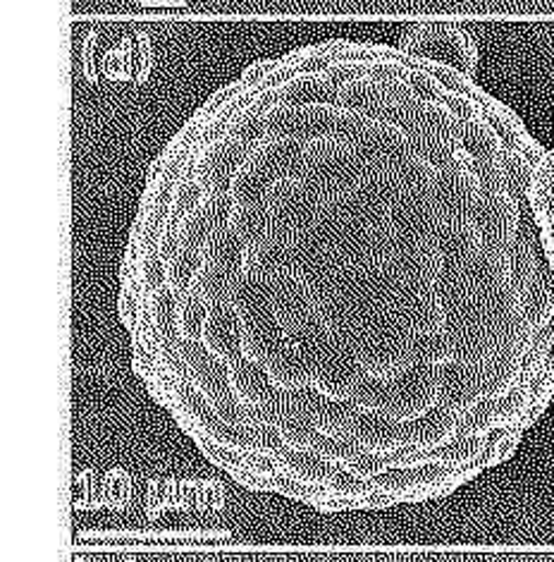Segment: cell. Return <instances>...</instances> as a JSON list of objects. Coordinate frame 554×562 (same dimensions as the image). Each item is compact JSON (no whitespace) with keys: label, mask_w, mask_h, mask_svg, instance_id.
Returning <instances> with one entry per match:
<instances>
[{"label":"cell","mask_w":554,"mask_h":562,"mask_svg":"<svg viewBox=\"0 0 554 562\" xmlns=\"http://www.w3.org/2000/svg\"><path fill=\"white\" fill-rule=\"evenodd\" d=\"M314 507L320 513H349V510H361V501L359 495H342V493L330 491L326 498L316 501Z\"/></svg>","instance_id":"cell-39"},{"label":"cell","mask_w":554,"mask_h":562,"mask_svg":"<svg viewBox=\"0 0 554 562\" xmlns=\"http://www.w3.org/2000/svg\"><path fill=\"white\" fill-rule=\"evenodd\" d=\"M253 146L233 135H225L215 142H208L194 160L192 178L199 182L204 196L229 194L233 176L247 164Z\"/></svg>","instance_id":"cell-7"},{"label":"cell","mask_w":554,"mask_h":562,"mask_svg":"<svg viewBox=\"0 0 554 562\" xmlns=\"http://www.w3.org/2000/svg\"><path fill=\"white\" fill-rule=\"evenodd\" d=\"M529 206L538 227L540 247L545 254V263L554 271V149L547 151L533 170Z\"/></svg>","instance_id":"cell-10"},{"label":"cell","mask_w":554,"mask_h":562,"mask_svg":"<svg viewBox=\"0 0 554 562\" xmlns=\"http://www.w3.org/2000/svg\"><path fill=\"white\" fill-rule=\"evenodd\" d=\"M340 87L326 72H308L278 87V105H337Z\"/></svg>","instance_id":"cell-19"},{"label":"cell","mask_w":554,"mask_h":562,"mask_svg":"<svg viewBox=\"0 0 554 562\" xmlns=\"http://www.w3.org/2000/svg\"><path fill=\"white\" fill-rule=\"evenodd\" d=\"M237 278L223 273L221 269H215V266H211V263H204L194 278L192 292L199 300L206 302L208 310H213V306L233 304V290H235Z\"/></svg>","instance_id":"cell-26"},{"label":"cell","mask_w":554,"mask_h":562,"mask_svg":"<svg viewBox=\"0 0 554 562\" xmlns=\"http://www.w3.org/2000/svg\"><path fill=\"white\" fill-rule=\"evenodd\" d=\"M366 170L349 144L335 137H320L304 144L296 178L306 180L323 196V202H328L354 190Z\"/></svg>","instance_id":"cell-1"},{"label":"cell","mask_w":554,"mask_h":562,"mask_svg":"<svg viewBox=\"0 0 554 562\" xmlns=\"http://www.w3.org/2000/svg\"><path fill=\"white\" fill-rule=\"evenodd\" d=\"M270 484H273V491L282 493V495H290V498H299V501H308L310 505H314L316 501L326 498V495L330 493L328 486H316V484H306V481L296 479L287 472H278L270 476Z\"/></svg>","instance_id":"cell-35"},{"label":"cell","mask_w":554,"mask_h":562,"mask_svg":"<svg viewBox=\"0 0 554 562\" xmlns=\"http://www.w3.org/2000/svg\"><path fill=\"white\" fill-rule=\"evenodd\" d=\"M273 458L282 472H287L296 479L306 481V484H316V486H328V481L332 472L337 470V464L318 458L316 452L310 450H294V448H280L273 452Z\"/></svg>","instance_id":"cell-21"},{"label":"cell","mask_w":554,"mask_h":562,"mask_svg":"<svg viewBox=\"0 0 554 562\" xmlns=\"http://www.w3.org/2000/svg\"><path fill=\"white\" fill-rule=\"evenodd\" d=\"M233 209H235V199L229 194L204 196V202L189 213L184 223L180 225V245L186 249L204 251L208 239L229 225Z\"/></svg>","instance_id":"cell-12"},{"label":"cell","mask_w":554,"mask_h":562,"mask_svg":"<svg viewBox=\"0 0 554 562\" xmlns=\"http://www.w3.org/2000/svg\"><path fill=\"white\" fill-rule=\"evenodd\" d=\"M363 376H366V371H363L359 347L354 342L332 338L326 352L316 359L314 385L326 397L349 400L351 391Z\"/></svg>","instance_id":"cell-9"},{"label":"cell","mask_w":554,"mask_h":562,"mask_svg":"<svg viewBox=\"0 0 554 562\" xmlns=\"http://www.w3.org/2000/svg\"><path fill=\"white\" fill-rule=\"evenodd\" d=\"M270 310H273L282 328H290L296 321L314 314L316 302L304 288L302 280H296L292 273H287L270 283Z\"/></svg>","instance_id":"cell-17"},{"label":"cell","mask_w":554,"mask_h":562,"mask_svg":"<svg viewBox=\"0 0 554 562\" xmlns=\"http://www.w3.org/2000/svg\"><path fill=\"white\" fill-rule=\"evenodd\" d=\"M148 302H151L148 306H151V321L158 338L163 342L180 345L182 336L178 326V310H180L178 294H174L170 288H163L154 294H148Z\"/></svg>","instance_id":"cell-25"},{"label":"cell","mask_w":554,"mask_h":562,"mask_svg":"<svg viewBox=\"0 0 554 562\" xmlns=\"http://www.w3.org/2000/svg\"><path fill=\"white\" fill-rule=\"evenodd\" d=\"M270 187H273V182H270L265 176H261L253 166L245 164L233 176L229 196L235 199V204H263Z\"/></svg>","instance_id":"cell-29"},{"label":"cell","mask_w":554,"mask_h":562,"mask_svg":"<svg viewBox=\"0 0 554 562\" xmlns=\"http://www.w3.org/2000/svg\"><path fill=\"white\" fill-rule=\"evenodd\" d=\"M241 350H245L247 359L259 361V364H268L282 347H285V328L275 318L273 310H263L249 316H241Z\"/></svg>","instance_id":"cell-15"},{"label":"cell","mask_w":554,"mask_h":562,"mask_svg":"<svg viewBox=\"0 0 554 562\" xmlns=\"http://www.w3.org/2000/svg\"><path fill=\"white\" fill-rule=\"evenodd\" d=\"M206 318H208L206 302L199 300L194 292L184 294V297L180 300V310H178V326H180L182 340H201Z\"/></svg>","instance_id":"cell-33"},{"label":"cell","mask_w":554,"mask_h":562,"mask_svg":"<svg viewBox=\"0 0 554 562\" xmlns=\"http://www.w3.org/2000/svg\"><path fill=\"white\" fill-rule=\"evenodd\" d=\"M278 434L282 443L294 450H310L318 438V426L308 414H294V417L282 419L278 424Z\"/></svg>","instance_id":"cell-31"},{"label":"cell","mask_w":554,"mask_h":562,"mask_svg":"<svg viewBox=\"0 0 554 562\" xmlns=\"http://www.w3.org/2000/svg\"><path fill=\"white\" fill-rule=\"evenodd\" d=\"M139 280L146 294L168 288V263L160 259L158 249H148L139 263Z\"/></svg>","instance_id":"cell-37"},{"label":"cell","mask_w":554,"mask_h":562,"mask_svg":"<svg viewBox=\"0 0 554 562\" xmlns=\"http://www.w3.org/2000/svg\"><path fill=\"white\" fill-rule=\"evenodd\" d=\"M330 340H332L330 330H328L326 324H323V318H320L318 312L308 314L306 318L296 321L294 326L285 328V342L290 347H294V350L304 352L306 357H310L314 361L323 352H326V347L330 345Z\"/></svg>","instance_id":"cell-24"},{"label":"cell","mask_w":554,"mask_h":562,"mask_svg":"<svg viewBox=\"0 0 554 562\" xmlns=\"http://www.w3.org/2000/svg\"><path fill=\"white\" fill-rule=\"evenodd\" d=\"M304 154V144L294 139H263L251 149L247 164L265 176L270 182L296 178Z\"/></svg>","instance_id":"cell-16"},{"label":"cell","mask_w":554,"mask_h":562,"mask_svg":"<svg viewBox=\"0 0 554 562\" xmlns=\"http://www.w3.org/2000/svg\"><path fill=\"white\" fill-rule=\"evenodd\" d=\"M357 414L359 409L351 405L349 400H332L323 395L320 391L314 397V422L318 426V431L326 436L351 438V426H354Z\"/></svg>","instance_id":"cell-22"},{"label":"cell","mask_w":554,"mask_h":562,"mask_svg":"<svg viewBox=\"0 0 554 562\" xmlns=\"http://www.w3.org/2000/svg\"><path fill=\"white\" fill-rule=\"evenodd\" d=\"M268 376L280 391H302V387L314 385L316 361L304 352L294 350L285 342V347L265 364Z\"/></svg>","instance_id":"cell-20"},{"label":"cell","mask_w":554,"mask_h":562,"mask_svg":"<svg viewBox=\"0 0 554 562\" xmlns=\"http://www.w3.org/2000/svg\"><path fill=\"white\" fill-rule=\"evenodd\" d=\"M270 231L296 237L316 223L323 196L302 178L278 180L265 196Z\"/></svg>","instance_id":"cell-5"},{"label":"cell","mask_w":554,"mask_h":562,"mask_svg":"<svg viewBox=\"0 0 554 562\" xmlns=\"http://www.w3.org/2000/svg\"><path fill=\"white\" fill-rule=\"evenodd\" d=\"M359 501H361V507H363V510H375V507H389V505L399 503V495H397V493H389V491H383V488L373 486L371 491H366L363 495H359Z\"/></svg>","instance_id":"cell-40"},{"label":"cell","mask_w":554,"mask_h":562,"mask_svg":"<svg viewBox=\"0 0 554 562\" xmlns=\"http://www.w3.org/2000/svg\"><path fill=\"white\" fill-rule=\"evenodd\" d=\"M416 333L395 312L375 316L359 342L363 371L377 379H395L414 367Z\"/></svg>","instance_id":"cell-4"},{"label":"cell","mask_w":554,"mask_h":562,"mask_svg":"<svg viewBox=\"0 0 554 562\" xmlns=\"http://www.w3.org/2000/svg\"><path fill=\"white\" fill-rule=\"evenodd\" d=\"M335 139L349 144L366 168L392 170L414 156V146L407 132L399 130L397 125L383 123V120H373L369 115L347 109H340Z\"/></svg>","instance_id":"cell-2"},{"label":"cell","mask_w":554,"mask_h":562,"mask_svg":"<svg viewBox=\"0 0 554 562\" xmlns=\"http://www.w3.org/2000/svg\"><path fill=\"white\" fill-rule=\"evenodd\" d=\"M399 50L407 53L414 63H430L452 68L462 75H473L478 65V46L473 36L459 24L426 22L414 24L404 34Z\"/></svg>","instance_id":"cell-3"},{"label":"cell","mask_w":554,"mask_h":562,"mask_svg":"<svg viewBox=\"0 0 554 562\" xmlns=\"http://www.w3.org/2000/svg\"><path fill=\"white\" fill-rule=\"evenodd\" d=\"M241 340H245V333H241V321L233 310V304L213 306V310H208L206 326L204 333H201V342H204V347L213 357H218L225 364H235V361L245 357Z\"/></svg>","instance_id":"cell-14"},{"label":"cell","mask_w":554,"mask_h":562,"mask_svg":"<svg viewBox=\"0 0 554 562\" xmlns=\"http://www.w3.org/2000/svg\"><path fill=\"white\" fill-rule=\"evenodd\" d=\"M349 403L361 412H385L389 403V381L366 373L351 391Z\"/></svg>","instance_id":"cell-30"},{"label":"cell","mask_w":554,"mask_h":562,"mask_svg":"<svg viewBox=\"0 0 554 562\" xmlns=\"http://www.w3.org/2000/svg\"><path fill=\"white\" fill-rule=\"evenodd\" d=\"M340 105H275L265 113V139H294L308 144L335 137Z\"/></svg>","instance_id":"cell-6"},{"label":"cell","mask_w":554,"mask_h":562,"mask_svg":"<svg viewBox=\"0 0 554 562\" xmlns=\"http://www.w3.org/2000/svg\"><path fill=\"white\" fill-rule=\"evenodd\" d=\"M292 239L294 237L290 235L268 231V235L261 237L259 243L247 245L245 273L268 285L280 276H287L292 259Z\"/></svg>","instance_id":"cell-13"},{"label":"cell","mask_w":554,"mask_h":562,"mask_svg":"<svg viewBox=\"0 0 554 562\" xmlns=\"http://www.w3.org/2000/svg\"><path fill=\"white\" fill-rule=\"evenodd\" d=\"M310 452H316L318 458L328 460L332 464H349L351 460L357 458L359 452H363V448L357 443L354 438H337V436H326V434H318L314 448Z\"/></svg>","instance_id":"cell-34"},{"label":"cell","mask_w":554,"mask_h":562,"mask_svg":"<svg viewBox=\"0 0 554 562\" xmlns=\"http://www.w3.org/2000/svg\"><path fill=\"white\" fill-rule=\"evenodd\" d=\"M344 467H347L351 474L363 479V481H373L377 474H383L387 470L383 454L381 452H369V450L359 452L357 458L351 460L349 464H344Z\"/></svg>","instance_id":"cell-38"},{"label":"cell","mask_w":554,"mask_h":562,"mask_svg":"<svg viewBox=\"0 0 554 562\" xmlns=\"http://www.w3.org/2000/svg\"><path fill=\"white\" fill-rule=\"evenodd\" d=\"M201 202H204V190H201L199 182L192 176H189L186 180H182L178 184V190H174V194H172V204H170L166 227H172V231H180V225L184 223V218Z\"/></svg>","instance_id":"cell-32"},{"label":"cell","mask_w":554,"mask_h":562,"mask_svg":"<svg viewBox=\"0 0 554 562\" xmlns=\"http://www.w3.org/2000/svg\"><path fill=\"white\" fill-rule=\"evenodd\" d=\"M245 251H247V245L241 243L233 227L227 225L221 233H215L208 239V245L204 249V259L206 263L215 266V269H221L223 273L237 278L245 273Z\"/></svg>","instance_id":"cell-23"},{"label":"cell","mask_w":554,"mask_h":562,"mask_svg":"<svg viewBox=\"0 0 554 562\" xmlns=\"http://www.w3.org/2000/svg\"><path fill=\"white\" fill-rule=\"evenodd\" d=\"M204 263H206L204 251L182 247L178 254H174V259L168 263V288L182 300L184 294L192 292L194 278Z\"/></svg>","instance_id":"cell-28"},{"label":"cell","mask_w":554,"mask_h":562,"mask_svg":"<svg viewBox=\"0 0 554 562\" xmlns=\"http://www.w3.org/2000/svg\"><path fill=\"white\" fill-rule=\"evenodd\" d=\"M229 385H233V393L247 407H263L278 393V387L268 376L265 364H259V361L247 357L229 364Z\"/></svg>","instance_id":"cell-18"},{"label":"cell","mask_w":554,"mask_h":562,"mask_svg":"<svg viewBox=\"0 0 554 562\" xmlns=\"http://www.w3.org/2000/svg\"><path fill=\"white\" fill-rule=\"evenodd\" d=\"M227 135H233L241 142L256 146V144L265 139V113L253 111L251 105H247V111L239 113L233 120V125H229Z\"/></svg>","instance_id":"cell-36"},{"label":"cell","mask_w":554,"mask_h":562,"mask_svg":"<svg viewBox=\"0 0 554 562\" xmlns=\"http://www.w3.org/2000/svg\"><path fill=\"white\" fill-rule=\"evenodd\" d=\"M438 405V369L414 364L389 379V403L385 414L397 422L426 417Z\"/></svg>","instance_id":"cell-8"},{"label":"cell","mask_w":554,"mask_h":562,"mask_svg":"<svg viewBox=\"0 0 554 562\" xmlns=\"http://www.w3.org/2000/svg\"><path fill=\"white\" fill-rule=\"evenodd\" d=\"M180 359L186 371V379L206 400L233 391L229 385V364L213 357L201 340H182Z\"/></svg>","instance_id":"cell-11"},{"label":"cell","mask_w":554,"mask_h":562,"mask_svg":"<svg viewBox=\"0 0 554 562\" xmlns=\"http://www.w3.org/2000/svg\"><path fill=\"white\" fill-rule=\"evenodd\" d=\"M229 227L245 245L259 243L270 231L268 206L263 204H235L233 216H229Z\"/></svg>","instance_id":"cell-27"}]
</instances>
